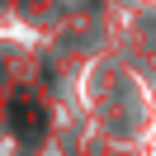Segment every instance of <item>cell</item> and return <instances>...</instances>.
Returning <instances> with one entry per match:
<instances>
[{
	"label": "cell",
	"instance_id": "1",
	"mask_svg": "<svg viewBox=\"0 0 156 156\" xmlns=\"http://www.w3.org/2000/svg\"><path fill=\"white\" fill-rule=\"evenodd\" d=\"M14 123H19V133L33 142V137L43 133V109H33V104H14Z\"/></svg>",
	"mask_w": 156,
	"mask_h": 156
}]
</instances>
